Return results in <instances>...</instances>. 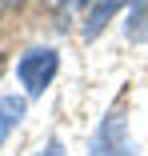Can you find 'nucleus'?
<instances>
[{"mask_svg":"<svg viewBox=\"0 0 148 156\" xmlns=\"http://www.w3.org/2000/svg\"><path fill=\"white\" fill-rule=\"evenodd\" d=\"M24 120V100L20 96H0V144L12 136V128Z\"/></svg>","mask_w":148,"mask_h":156,"instance_id":"4","label":"nucleus"},{"mask_svg":"<svg viewBox=\"0 0 148 156\" xmlns=\"http://www.w3.org/2000/svg\"><path fill=\"white\" fill-rule=\"evenodd\" d=\"M56 68H60V56H56V48H28L20 56V80L28 88V96H40V92L52 84Z\"/></svg>","mask_w":148,"mask_h":156,"instance_id":"1","label":"nucleus"},{"mask_svg":"<svg viewBox=\"0 0 148 156\" xmlns=\"http://www.w3.org/2000/svg\"><path fill=\"white\" fill-rule=\"evenodd\" d=\"M40 156H64V144H56V140H52V144H44Z\"/></svg>","mask_w":148,"mask_h":156,"instance_id":"6","label":"nucleus"},{"mask_svg":"<svg viewBox=\"0 0 148 156\" xmlns=\"http://www.w3.org/2000/svg\"><path fill=\"white\" fill-rule=\"evenodd\" d=\"M124 32L132 40H148V0H136V8H132L128 24H124Z\"/></svg>","mask_w":148,"mask_h":156,"instance_id":"5","label":"nucleus"},{"mask_svg":"<svg viewBox=\"0 0 148 156\" xmlns=\"http://www.w3.org/2000/svg\"><path fill=\"white\" fill-rule=\"evenodd\" d=\"M88 156H136V148H132V140H128V124H124L120 112H108V116L100 120Z\"/></svg>","mask_w":148,"mask_h":156,"instance_id":"2","label":"nucleus"},{"mask_svg":"<svg viewBox=\"0 0 148 156\" xmlns=\"http://www.w3.org/2000/svg\"><path fill=\"white\" fill-rule=\"evenodd\" d=\"M0 72H4V52H0Z\"/></svg>","mask_w":148,"mask_h":156,"instance_id":"8","label":"nucleus"},{"mask_svg":"<svg viewBox=\"0 0 148 156\" xmlns=\"http://www.w3.org/2000/svg\"><path fill=\"white\" fill-rule=\"evenodd\" d=\"M16 4H24V0H0V8H16Z\"/></svg>","mask_w":148,"mask_h":156,"instance_id":"7","label":"nucleus"},{"mask_svg":"<svg viewBox=\"0 0 148 156\" xmlns=\"http://www.w3.org/2000/svg\"><path fill=\"white\" fill-rule=\"evenodd\" d=\"M124 4H128V0H96V4L88 8V20H84V36H88V40H96V36L104 32V28H108V20H112L116 12H120Z\"/></svg>","mask_w":148,"mask_h":156,"instance_id":"3","label":"nucleus"}]
</instances>
